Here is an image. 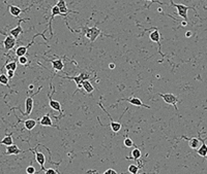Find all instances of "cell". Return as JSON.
Listing matches in <instances>:
<instances>
[{
	"label": "cell",
	"instance_id": "obj_1",
	"mask_svg": "<svg viewBox=\"0 0 207 174\" xmlns=\"http://www.w3.org/2000/svg\"><path fill=\"white\" fill-rule=\"evenodd\" d=\"M101 33H102V31H101L98 27L94 26V27H91V28H85L84 34H85V36H86L87 38L90 40V42H93V41L100 36Z\"/></svg>",
	"mask_w": 207,
	"mask_h": 174
},
{
	"label": "cell",
	"instance_id": "obj_2",
	"mask_svg": "<svg viewBox=\"0 0 207 174\" xmlns=\"http://www.w3.org/2000/svg\"><path fill=\"white\" fill-rule=\"evenodd\" d=\"M158 95H160V97H162L163 99H164V101L167 103V104H170V105H173L174 108H175V110H177V105H176V103L178 102V97L173 95V94H162V93H158Z\"/></svg>",
	"mask_w": 207,
	"mask_h": 174
},
{
	"label": "cell",
	"instance_id": "obj_3",
	"mask_svg": "<svg viewBox=\"0 0 207 174\" xmlns=\"http://www.w3.org/2000/svg\"><path fill=\"white\" fill-rule=\"evenodd\" d=\"M171 5L175 6L176 8H177V14L178 16H180L181 18H183L184 21H186L188 20V10H190V8H194V7H189V6L186 5H183V4H177V3H174V2H171Z\"/></svg>",
	"mask_w": 207,
	"mask_h": 174
},
{
	"label": "cell",
	"instance_id": "obj_4",
	"mask_svg": "<svg viewBox=\"0 0 207 174\" xmlns=\"http://www.w3.org/2000/svg\"><path fill=\"white\" fill-rule=\"evenodd\" d=\"M63 78H67V79H72V80H75L76 81V85H77V88L79 89H81L83 85V81L84 80H88V79L90 78V75H88V74H80V75L78 76H65V77Z\"/></svg>",
	"mask_w": 207,
	"mask_h": 174
},
{
	"label": "cell",
	"instance_id": "obj_5",
	"mask_svg": "<svg viewBox=\"0 0 207 174\" xmlns=\"http://www.w3.org/2000/svg\"><path fill=\"white\" fill-rule=\"evenodd\" d=\"M41 87H39L38 91H41ZM38 91L35 92V93H34L32 96L27 97V98H26V101H25V108H26V111L23 112L24 116H29V114L31 113L32 108H33V96L36 95V94L38 93Z\"/></svg>",
	"mask_w": 207,
	"mask_h": 174
},
{
	"label": "cell",
	"instance_id": "obj_6",
	"mask_svg": "<svg viewBox=\"0 0 207 174\" xmlns=\"http://www.w3.org/2000/svg\"><path fill=\"white\" fill-rule=\"evenodd\" d=\"M149 37L152 41H155L158 45V50H160V54H162V45H160V34L158 32L157 29H155V31H152L149 34ZM163 55V54H162ZM164 56V55H163Z\"/></svg>",
	"mask_w": 207,
	"mask_h": 174
},
{
	"label": "cell",
	"instance_id": "obj_7",
	"mask_svg": "<svg viewBox=\"0 0 207 174\" xmlns=\"http://www.w3.org/2000/svg\"><path fill=\"white\" fill-rule=\"evenodd\" d=\"M15 45H16V38L13 37L12 35L6 36V38L3 40V45H4V48H5L6 50H12V48L15 47Z\"/></svg>",
	"mask_w": 207,
	"mask_h": 174
},
{
	"label": "cell",
	"instance_id": "obj_8",
	"mask_svg": "<svg viewBox=\"0 0 207 174\" xmlns=\"http://www.w3.org/2000/svg\"><path fill=\"white\" fill-rule=\"evenodd\" d=\"M124 100H125V101H127V102H129V103H131V104L136 105V106L145 107V108H150V106H148V105H145L144 103H143L142 101L140 100V99L137 98V97H131V98L124 99Z\"/></svg>",
	"mask_w": 207,
	"mask_h": 174
},
{
	"label": "cell",
	"instance_id": "obj_9",
	"mask_svg": "<svg viewBox=\"0 0 207 174\" xmlns=\"http://www.w3.org/2000/svg\"><path fill=\"white\" fill-rule=\"evenodd\" d=\"M34 154H35V160H36V162L38 163L39 165H41V170H44V169H45L44 165H45V162H46L45 155H44L43 153H39V151H34Z\"/></svg>",
	"mask_w": 207,
	"mask_h": 174
},
{
	"label": "cell",
	"instance_id": "obj_10",
	"mask_svg": "<svg viewBox=\"0 0 207 174\" xmlns=\"http://www.w3.org/2000/svg\"><path fill=\"white\" fill-rule=\"evenodd\" d=\"M54 93V92H52V94ZM52 94H50L49 95V105L51 106V108H53L54 110H57L59 112H61V105L60 103L58 102V101H55L52 99Z\"/></svg>",
	"mask_w": 207,
	"mask_h": 174
},
{
	"label": "cell",
	"instance_id": "obj_11",
	"mask_svg": "<svg viewBox=\"0 0 207 174\" xmlns=\"http://www.w3.org/2000/svg\"><path fill=\"white\" fill-rule=\"evenodd\" d=\"M57 15H62L61 14V12H60V10H59V7L57 5H54L52 7V16H51V19H50V21H49V28H50V32H51V36L53 35V31H52V26H51V24H52V20L54 19V17L55 16H57Z\"/></svg>",
	"mask_w": 207,
	"mask_h": 174
},
{
	"label": "cell",
	"instance_id": "obj_12",
	"mask_svg": "<svg viewBox=\"0 0 207 174\" xmlns=\"http://www.w3.org/2000/svg\"><path fill=\"white\" fill-rule=\"evenodd\" d=\"M7 7H8V10H10V15L14 16L15 18H18L20 15L22 14V12H25V10H22L21 8L18 7V6H16V5H8Z\"/></svg>",
	"mask_w": 207,
	"mask_h": 174
},
{
	"label": "cell",
	"instance_id": "obj_13",
	"mask_svg": "<svg viewBox=\"0 0 207 174\" xmlns=\"http://www.w3.org/2000/svg\"><path fill=\"white\" fill-rule=\"evenodd\" d=\"M32 43H33V40H32V42L30 43V45H26V47H19V48H18L17 50H16V56L19 57V58H21V57H24V56H25V54L27 53L28 48L31 47Z\"/></svg>",
	"mask_w": 207,
	"mask_h": 174
},
{
	"label": "cell",
	"instance_id": "obj_14",
	"mask_svg": "<svg viewBox=\"0 0 207 174\" xmlns=\"http://www.w3.org/2000/svg\"><path fill=\"white\" fill-rule=\"evenodd\" d=\"M182 138H186V140H189V145L193 149H198L199 148V144H200V138H195V137H193V138H186V137H182Z\"/></svg>",
	"mask_w": 207,
	"mask_h": 174
},
{
	"label": "cell",
	"instance_id": "obj_15",
	"mask_svg": "<svg viewBox=\"0 0 207 174\" xmlns=\"http://www.w3.org/2000/svg\"><path fill=\"white\" fill-rule=\"evenodd\" d=\"M56 5L59 7V10H60V12H61V14H62V16H67V12H72V10H67V3H65V1H63V0H60V1H58V2H57Z\"/></svg>",
	"mask_w": 207,
	"mask_h": 174
},
{
	"label": "cell",
	"instance_id": "obj_16",
	"mask_svg": "<svg viewBox=\"0 0 207 174\" xmlns=\"http://www.w3.org/2000/svg\"><path fill=\"white\" fill-rule=\"evenodd\" d=\"M205 140L206 139H203V140L201 139L202 145H201V147H200V148L197 149L198 155L201 156V157H203V158L207 157V145H206V143H205Z\"/></svg>",
	"mask_w": 207,
	"mask_h": 174
},
{
	"label": "cell",
	"instance_id": "obj_17",
	"mask_svg": "<svg viewBox=\"0 0 207 174\" xmlns=\"http://www.w3.org/2000/svg\"><path fill=\"white\" fill-rule=\"evenodd\" d=\"M21 153V149H19V147L16 144H13L10 146H7L5 154L6 155H19Z\"/></svg>",
	"mask_w": 207,
	"mask_h": 174
},
{
	"label": "cell",
	"instance_id": "obj_18",
	"mask_svg": "<svg viewBox=\"0 0 207 174\" xmlns=\"http://www.w3.org/2000/svg\"><path fill=\"white\" fill-rule=\"evenodd\" d=\"M21 33H23V30H22V27H21V22H19V24H18L17 27L10 30V34L12 35L13 37H15V38L17 39L18 37H19V35L21 34Z\"/></svg>",
	"mask_w": 207,
	"mask_h": 174
},
{
	"label": "cell",
	"instance_id": "obj_19",
	"mask_svg": "<svg viewBox=\"0 0 207 174\" xmlns=\"http://www.w3.org/2000/svg\"><path fill=\"white\" fill-rule=\"evenodd\" d=\"M52 66L56 71H61L63 69V62L60 59H57V60H51Z\"/></svg>",
	"mask_w": 207,
	"mask_h": 174
},
{
	"label": "cell",
	"instance_id": "obj_20",
	"mask_svg": "<svg viewBox=\"0 0 207 174\" xmlns=\"http://www.w3.org/2000/svg\"><path fill=\"white\" fill-rule=\"evenodd\" d=\"M39 123H41V126H49V127L53 126V123H52L51 118H50L49 114H46V116H44L43 118H41Z\"/></svg>",
	"mask_w": 207,
	"mask_h": 174
},
{
	"label": "cell",
	"instance_id": "obj_21",
	"mask_svg": "<svg viewBox=\"0 0 207 174\" xmlns=\"http://www.w3.org/2000/svg\"><path fill=\"white\" fill-rule=\"evenodd\" d=\"M82 87H83V89L87 92V93H92V92H93V90H94L93 86L91 85V83H90L89 80H84V81H83Z\"/></svg>",
	"mask_w": 207,
	"mask_h": 174
},
{
	"label": "cell",
	"instance_id": "obj_22",
	"mask_svg": "<svg viewBox=\"0 0 207 174\" xmlns=\"http://www.w3.org/2000/svg\"><path fill=\"white\" fill-rule=\"evenodd\" d=\"M24 125H25L26 129L30 131V130H32L35 126H36V121L29 118V120H27V121H25V122H24Z\"/></svg>",
	"mask_w": 207,
	"mask_h": 174
},
{
	"label": "cell",
	"instance_id": "obj_23",
	"mask_svg": "<svg viewBox=\"0 0 207 174\" xmlns=\"http://www.w3.org/2000/svg\"><path fill=\"white\" fill-rule=\"evenodd\" d=\"M109 114V113H108ZM109 116H110V114H109ZM110 120H111V129H112V131L113 132H118V131H120V129H121V125H120V123H118V122H114L113 120L111 118V116H110Z\"/></svg>",
	"mask_w": 207,
	"mask_h": 174
},
{
	"label": "cell",
	"instance_id": "obj_24",
	"mask_svg": "<svg viewBox=\"0 0 207 174\" xmlns=\"http://www.w3.org/2000/svg\"><path fill=\"white\" fill-rule=\"evenodd\" d=\"M1 144L7 145V146H10V145L14 144V143H13V136H12V134H10V135L5 136V137H4L3 139L1 140Z\"/></svg>",
	"mask_w": 207,
	"mask_h": 174
},
{
	"label": "cell",
	"instance_id": "obj_25",
	"mask_svg": "<svg viewBox=\"0 0 207 174\" xmlns=\"http://www.w3.org/2000/svg\"><path fill=\"white\" fill-rule=\"evenodd\" d=\"M4 68H5L7 71H8V70H12V71H16V69H17V63L15 62V61H14V62H10V63L6 64L5 67H4Z\"/></svg>",
	"mask_w": 207,
	"mask_h": 174
},
{
	"label": "cell",
	"instance_id": "obj_26",
	"mask_svg": "<svg viewBox=\"0 0 207 174\" xmlns=\"http://www.w3.org/2000/svg\"><path fill=\"white\" fill-rule=\"evenodd\" d=\"M8 79L10 78L7 77L6 74H1V75H0V83L3 86H7L8 87Z\"/></svg>",
	"mask_w": 207,
	"mask_h": 174
},
{
	"label": "cell",
	"instance_id": "obj_27",
	"mask_svg": "<svg viewBox=\"0 0 207 174\" xmlns=\"http://www.w3.org/2000/svg\"><path fill=\"white\" fill-rule=\"evenodd\" d=\"M132 159H135V160H137V159L139 158H141V151H140V149L137 148L136 147L135 149H133V151H132Z\"/></svg>",
	"mask_w": 207,
	"mask_h": 174
},
{
	"label": "cell",
	"instance_id": "obj_28",
	"mask_svg": "<svg viewBox=\"0 0 207 174\" xmlns=\"http://www.w3.org/2000/svg\"><path fill=\"white\" fill-rule=\"evenodd\" d=\"M138 167L136 166L135 164H132V165H129V173H132V174H137L138 173Z\"/></svg>",
	"mask_w": 207,
	"mask_h": 174
},
{
	"label": "cell",
	"instance_id": "obj_29",
	"mask_svg": "<svg viewBox=\"0 0 207 174\" xmlns=\"http://www.w3.org/2000/svg\"><path fill=\"white\" fill-rule=\"evenodd\" d=\"M124 145L126 147H132L134 145V142L132 141L131 138H125V139H124Z\"/></svg>",
	"mask_w": 207,
	"mask_h": 174
},
{
	"label": "cell",
	"instance_id": "obj_30",
	"mask_svg": "<svg viewBox=\"0 0 207 174\" xmlns=\"http://www.w3.org/2000/svg\"><path fill=\"white\" fill-rule=\"evenodd\" d=\"M19 63L21 64V65H26V64L28 63V59L26 58L25 56L21 57V58H19Z\"/></svg>",
	"mask_w": 207,
	"mask_h": 174
},
{
	"label": "cell",
	"instance_id": "obj_31",
	"mask_svg": "<svg viewBox=\"0 0 207 174\" xmlns=\"http://www.w3.org/2000/svg\"><path fill=\"white\" fill-rule=\"evenodd\" d=\"M26 173L27 174H34L35 173V168L33 166H29L26 168Z\"/></svg>",
	"mask_w": 207,
	"mask_h": 174
},
{
	"label": "cell",
	"instance_id": "obj_32",
	"mask_svg": "<svg viewBox=\"0 0 207 174\" xmlns=\"http://www.w3.org/2000/svg\"><path fill=\"white\" fill-rule=\"evenodd\" d=\"M6 75H7L8 78H13L15 76V71H12V70H8L7 72H6Z\"/></svg>",
	"mask_w": 207,
	"mask_h": 174
},
{
	"label": "cell",
	"instance_id": "obj_33",
	"mask_svg": "<svg viewBox=\"0 0 207 174\" xmlns=\"http://www.w3.org/2000/svg\"><path fill=\"white\" fill-rule=\"evenodd\" d=\"M45 174H57V172L54 170V169L50 168V169H47V170L45 171Z\"/></svg>",
	"mask_w": 207,
	"mask_h": 174
},
{
	"label": "cell",
	"instance_id": "obj_34",
	"mask_svg": "<svg viewBox=\"0 0 207 174\" xmlns=\"http://www.w3.org/2000/svg\"><path fill=\"white\" fill-rule=\"evenodd\" d=\"M104 174H117V172L115 170H113V169H108L106 172H104Z\"/></svg>",
	"mask_w": 207,
	"mask_h": 174
},
{
	"label": "cell",
	"instance_id": "obj_35",
	"mask_svg": "<svg viewBox=\"0 0 207 174\" xmlns=\"http://www.w3.org/2000/svg\"><path fill=\"white\" fill-rule=\"evenodd\" d=\"M109 68H110V69H114V68H115V64H114V63H110L109 64Z\"/></svg>",
	"mask_w": 207,
	"mask_h": 174
},
{
	"label": "cell",
	"instance_id": "obj_36",
	"mask_svg": "<svg viewBox=\"0 0 207 174\" xmlns=\"http://www.w3.org/2000/svg\"><path fill=\"white\" fill-rule=\"evenodd\" d=\"M191 34H193V33H191V31H188V32L186 33V37H191Z\"/></svg>",
	"mask_w": 207,
	"mask_h": 174
},
{
	"label": "cell",
	"instance_id": "obj_37",
	"mask_svg": "<svg viewBox=\"0 0 207 174\" xmlns=\"http://www.w3.org/2000/svg\"><path fill=\"white\" fill-rule=\"evenodd\" d=\"M181 26H183V27H184V26H188V22H186V21H182L181 22Z\"/></svg>",
	"mask_w": 207,
	"mask_h": 174
}]
</instances>
